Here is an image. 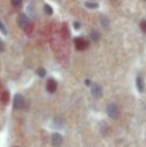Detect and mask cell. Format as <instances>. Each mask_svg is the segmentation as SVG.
Wrapping results in <instances>:
<instances>
[{
  "instance_id": "cell-20",
  "label": "cell",
  "mask_w": 146,
  "mask_h": 147,
  "mask_svg": "<svg viewBox=\"0 0 146 147\" xmlns=\"http://www.w3.org/2000/svg\"><path fill=\"white\" fill-rule=\"evenodd\" d=\"M0 31H1V32L3 33L4 35L7 34V31H6L5 27H4V25L2 24V22H1V21H0Z\"/></svg>"
},
{
  "instance_id": "cell-6",
  "label": "cell",
  "mask_w": 146,
  "mask_h": 147,
  "mask_svg": "<svg viewBox=\"0 0 146 147\" xmlns=\"http://www.w3.org/2000/svg\"><path fill=\"white\" fill-rule=\"evenodd\" d=\"M91 93L93 96L95 97H100L102 95V88L98 84H93L91 86Z\"/></svg>"
},
{
  "instance_id": "cell-7",
  "label": "cell",
  "mask_w": 146,
  "mask_h": 147,
  "mask_svg": "<svg viewBox=\"0 0 146 147\" xmlns=\"http://www.w3.org/2000/svg\"><path fill=\"white\" fill-rule=\"evenodd\" d=\"M46 89H47V91H48V92H50V93L55 92V91H56V89H57V83L55 82V80L49 79L48 81H47Z\"/></svg>"
},
{
  "instance_id": "cell-8",
  "label": "cell",
  "mask_w": 146,
  "mask_h": 147,
  "mask_svg": "<svg viewBox=\"0 0 146 147\" xmlns=\"http://www.w3.org/2000/svg\"><path fill=\"white\" fill-rule=\"evenodd\" d=\"M99 130H100V133H101L102 135H106V134L108 133V131H109V128H108L107 123H106V122H104V121L100 122Z\"/></svg>"
},
{
  "instance_id": "cell-1",
  "label": "cell",
  "mask_w": 146,
  "mask_h": 147,
  "mask_svg": "<svg viewBox=\"0 0 146 147\" xmlns=\"http://www.w3.org/2000/svg\"><path fill=\"white\" fill-rule=\"evenodd\" d=\"M74 44H75V47L77 50H85L88 46H89V43L85 40L84 38H76L75 41H74Z\"/></svg>"
},
{
  "instance_id": "cell-16",
  "label": "cell",
  "mask_w": 146,
  "mask_h": 147,
  "mask_svg": "<svg viewBox=\"0 0 146 147\" xmlns=\"http://www.w3.org/2000/svg\"><path fill=\"white\" fill-rule=\"evenodd\" d=\"M32 30H33V24H30V23L24 28V31H25L27 34H30V33L32 32Z\"/></svg>"
},
{
  "instance_id": "cell-9",
  "label": "cell",
  "mask_w": 146,
  "mask_h": 147,
  "mask_svg": "<svg viewBox=\"0 0 146 147\" xmlns=\"http://www.w3.org/2000/svg\"><path fill=\"white\" fill-rule=\"evenodd\" d=\"M136 87L139 92H143L144 91V82H143V79L141 78V76H138L136 78Z\"/></svg>"
},
{
  "instance_id": "cell-23",
  "label": "cell",
  "mask_w": 146,
  "mask_h": 147,
  "mask_svg": "<svg viewBox=\"0 0 146 147\" xmlns=\"http://www.w3.org/2000/svg\"><path fill=\"white\" fill-rule=\"evenodd\" d=\"M85 84H86L87 86H89L90 84H91V81H90V80H88V79H86V80H85Z\"/></svg>"
},
{
  "instance_id": "cell-13",
  "label": "cell",
  "mask_w": 146,
  "mask_h": 147,
  "mask_svg": "<svg viewBox=\"0 0 146 147\" xmlns=\"http://www.w3.org/2000/svg\"><path fill=\"white\" fill-rule=\"evenodd\" d=\"M44 11H45V13H46L47 15H51V14L53 13L52 8H51V6H49L48 4H45V5H44Z\"/></svg>"
},
{
  "instance_id": "cell-17",
  "label": "cell",
  "mask_w": 146,
  "mask_h": 147,
  "mask_svg": "<svg viewBox=\"0 0 146 147\" xmlns=\"http://www.w3.org/2000/svg\"><path fill=\"white\" fill-rule=\"evenodd\" d=\"M101 24L104 26V27H108V25H109V20H108L106 17H102L101 18Z\"/></svg>"
},
{
  "instance_id": "cell-22",
  "label": "cell",
  "mask_w": 146,
  "mask_h": 147,
  "mask_svg": "<svg viewBox=\"0 0 146 147\" xmlns=\"http://www.w3.org/2000/svg\"><path fill=\"white\" fill-rule=\"evenodd\" d=\"M3 51H4V44H3V42L0 40V53L3 52Z\"/></svg>"
},
{
  "instance_id": "cell-5",
  "label": "cell",
  "mask_w": 146,
  "mask_h": 147,
  "mask_svg": "<svg viewBox=\"0 0 146 147\" xmlns=\"http://www.w3.org/2000/svg\"><path fill=\"white\" fill-rule=\"evenodd\" d=\"M18 25H19V27L21 28H25L26 26L29 24V19H28V17L25 15V14L21 13L19 16H18Z\"/></svg>"
},
{
  "instance_id": "cell-14",
  "label": "cell",
  "mask_w": 146,
  "mask_h": 147,
  "mask_svg": "<svg viewBox=\"0 0 146 147\" xmlns=\"http://www.w3.org/2000/svg\"><path fill=\"white\" fill-rule=\"evenodd\" d=\"M62 35L64 38H68L69 37V31H68V28H67V26L63 25L62 27Z\"/></svg>"
},
{
  "instance_id": "cell-4",
  "label": "cell",
  "mask_w": 146,
  "mask_h": 147,
  "mask_svg": "<svg viewBox=\"0 0 146 147\" xmlns=\"http://www.w3.org/2000/svg\"><path fill=\"white\" fill-rule=\"evenodd\" d=\"M51 142H52V144L54 147H60L63 142L62 136H61L59 133H53L52 137H51Z\"/></svg>"
},
{
  "instance_id": "cell-18",
  "label": "cell",
  "mask_w": 146,
  "mask_h": 147,
  "mask_svg": "<svg viewBox=\"0 0 146 147\" xmlns=\"http://www.w3.org/2000/svg\"><path fill=\"white\" fill-rule=\"evenodd\" d=\"M37 74H38V76H40V77H44L45 74H46V71H45V69H43V68H39V69L37 70Z\"/></svg>"
},
{
  "instance_id": "cell-15",
  "label": "cell",
  "mask_w": 146,
  "mask_h": 147,
  "mask_svg": "<svg viewBox=\"0 0 146 147\" xmlns=\"http://www.w3.org/2000/svg\"><path fill=\"white\" fill-rule=\"evenodd\" d=\"M11 3L14 7H21L22 0H11Z\"/></svg>"
},
{
  "instance_id": "cell-19",
  "label": "cell",
  "mask_w": 146,
  "mask_h": 147,
  "mask_svg": "<svg viewBox=\"0 0 146 147\" xmlns=\"http://www.w3.org/2000/svg\"><path fill=\"white\" fill-rule=\"evenodd\" d=\"M140 27H141V30H142L144 33H146V20H143V21L141 22Z\"/></svg>"
},
{
  "instance_id": "cell-2",
  "label": "cell",
  "mask_w": 146,
  "mask_h": 147,
  "mask_svg": "<svg viewBox=\"0 0 146 147\" xmlns=\"http://www.w3.org/2000/svg\"><path fill=\"white\" fill-rule=\"evenodd\" d=\"M106 112H107V114L109 115L111 118H116L119 114L118 107H117L114 103H110L107 106V108H106Z\"/></svg>"
},
{
  "instance_id": "cell-3",
  "label": "cell",
  "mask_w": 146,
  "mask_h": 147,
  "mask_svg": "<svg viewBox=\"0 0 146 147\" xmlns=\"http://www.w3.org/2000/svg\"><path fill=\"white\" fill-rule=\"evenodd\" d=\"M24 103H25V100H24L23 96L20 94H16L14 96V101H13V107L15 109H20L24 106Z\"/></svg>"
},
{
  "instance_id": "cell-10",
  "label": "cell",
  "mask_w": 146,
  "mask_h": 147,
  "mask_svg": "<svg viewBox=\"0 0 146 147\" xmlns=\"http://www.w3.org/2000/svg\"><path fill=\"white\" fill-rule=\"evenodd\" d=\"M9 97H10L9 92H8V91H4L3 93H1L0 99H1V101H2L3 104H7L8 101H9Z\"/></svg>"
},
{
  "instance_id": "cell-11",
  "label": "cell",
  "mask_w": 146,
  "mask_h": 147,
  "mask_svg": "<svg viewBox=\"0 0 146 147\" xmlns=\"http://www.w3.org/2000/svg\"><path fill=\"white\" fill-rule=\"evenodd\" d=\"M90 38L92 39L93 41H98L100 39V34L98 31H92L91 33H90Z\"/></svg>"
},
{
  "instance_id": "cell-12",
  "label": "cell",
  "mask_w": 146,
  "mask_h": 147,
  "mask_svg": "<svg viewBox=\"0 0 146 147\" xmlns=\"http://www.w3.org/2000/svg\"><path fill=\"white\" fill-rule=\"evenodd\" d=\"M84 5L87 8H89V9H95V8L98 7V4L95 3V2H85Z\"/></svg>"
},
{
  "instance_id": "cell-21",
  "label": "cell",
  "mask_w": 146,
  "mask_h": 147,
  "mask_svg": "<svg viewBox=\"0 0 146 147\" xmlns=\"http://www.w3.org/2000/svg\"><path fill=\"white\" fill-rule=\"evenodd\" d=\"M73 25H74V28H75V29H79V28H80V26H81V25H80V23H79V22H74V24H73Z\"/></svg>"
},
{
  "instance_id": "cell-24",
  "label": "cell",
  "mask_w": 146,
  "mask_h": 147,
  "mask_svg": "<svg viewBox=\"0 0 146 147\" xmlns=\"http://www.w3.org/2000/svg\"><path fill=\"white\" fill-rule=\"evenodd\" d=\"M14 147H18V146H14Z\"/></svg>"
}]
</instances>
